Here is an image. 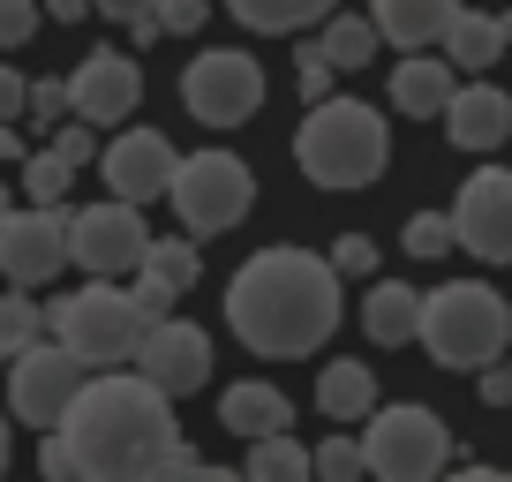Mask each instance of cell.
<instances>
[{
    "instance_id": "cell-4",
    "label": "cell",
    "mask_w": 512,
    "mask_h": 482,
    "mask_svg": "<svg viewBox=\"0 0 512 482\" xmlns=\"http://www.w3.org/2000/svg\"><path fill=\"white\" fill-rule=\"evenodd\" d=\"M151 324H159V309H151L136 287H113V279H91V287L46 302V332L61 339V347H76L91 370H106V362H136V347H144Z\"/></svg>"
},
{
    "instance_id": "cell-15",
    "label": "cell",
    "mask_w": 512,
    "mask_h": 482,
    "mask_svg": "<svg viewBox=\"0 0 512 482\" xmlns=\"http://www.w3.org/2000/svg\"><path fill=\"white\" fill-rule=\"evenodd\" d=\"M136 370L151 377L159 392H196V385H211V339L196 332V324H174V317H159L144 332V347H136Z\"/></svg>"
},
{
    "instance_id": "cell-29",
    "label": "cell",
    "mask_w": 512,
    "mask_h": 482,
    "mask_svg": "<svg viewBox=\"0 0 512 482\" xmlns=\"http://www.w3.org/2000/svg\"><path fill=\"white\" fill-rule=\"evenodd\" d=\"M407 257H445V249H460V234H452V211H415L400 234Z\"/></svg>"
},
{
    "instance_id": "cell-41",
    "label": "cell",
    "mask_w": 512,
    "mask_h": 482,
    "mask_svg": "<svg viewBox=\"0 0 512 482\" xmlns=\"http://www.w3.org/2000/svg\"><path fill=\"white\" fill-rule=\"evenodd\" d=\"M46 16L53 23H83V16H98V8H91V0H46Z\"/></svg>"
},
{
    "instance_id": "cell-13",
    "label": "cell",
    "mask_w": 512,
    "mask_h": 482,
    "mask_svg": "<svg viewBox=\"0 0 512 482\" xmlns=\"http://www.w3.org/2000/svg\"><path fill=\"white\" fill-rule=\"evenodd\" d=\"M136 98H144V61L121 46H98L76 61V76H68V106H76V121H91V129H106V121H128L136 113Z\"/></svg>"
},
{
    "instance_id": "cell-6",
    "label": "cell",
    "mask_w": 512,
    "mask_h": 482,
    "mask_svg": "<svg viewBox=\"0 0 512 482\" xmlns=\"http://www.w3.org/2000/svg\"><path fill=\"white\" fill-rule=\"evenodd\" d=\"M166 204H174L181 234L211 241V234H226V226L249 219V204H256V174L234 159V151H196V159H181V166H174V181H166Z\"/></svg>"
},
{
    "instance_id": "cell-10",
    "label": "cell",
    "mask_w": 512,
    "mask_h": 482,
    "mask_svg": "<svg viewBox=\"0 0 512 482\" xmlns=\"http://www.w3.org/2000/svg\"><path fill=\"white\" fill-rule=\"evenodd\" d=\"M144 249H151V226H144V204H128V196H106V204H91V211L68 219V257H76L91 279L136 272Z\"/></svg>"
},
{
    "instance_id": "cell-44",
    "label": "cell",
    "mask_w": 512,
    "mask_h": 482,
    "mask_svg": "<svg viewBox=\"0 0 512 482\" xmlns=\"http://www.w3.org/2000/svg\"><path fill=\"white\" fill-rule=\"evenodd\" d=\"M0 467H8V415H0Z\"/></svg>"
},
{
    "instance_id": "cell-12",
    "label": "cell",
    "mask_w": 512,
    "mask_h": 482,
    "mask_svg": "<svg viewBox=\"0 0 512 482\" xmlns=\"http://www.w3.org/2000/svg\"><path fill=\"white\" fill-rule=\"evenodd\" d=\"M452 234H460V249H475L482 264H512V166L467 174L460 204H452Z\"/></svg>"
},
{
    "instance_id": "cell-35",
    "label": "cell",
    "mask_w": 512,
    "mask_h": 482,
    "mask_svg": "<svg viewBox=\"0 0 512 482\" xmlns=\"http://www.w3.org/2000/svg\"><path fill=\"white\" fill-rule=\"evenodd\" d=\"M38 467H46L53 482H83V460H76V445H68L61 430H46V445H38Z\"/></svg>"
},
{
    "instance_id": "cell-8",
    "label": "cell",
    "mask_w": 512,
    "mask_h": 482,
    "mask_svg": "<svg viewBox=\"0 0 512 482\" xmlns=\"http://www.w3.org/2000/svg\"><path fill=\"white\" fill-rule=\"evenodd\" d=\"M0 377H8V407H16V422H31V430H61V415L76 407V392L91 385V362L46 332L38 347H23Z\"/></svg>"
},
{
    "instance_id": "cell-20",
    "label": "cell",
    "mask_w": 512,
    "mask_h": 482,
    "mask_svg": "<svg viewBox=\"0 0 512 482\" xmlns=\"http://www.w3.org/2000/svg\"><path fill=\"white\" fill-rule=\"evenodd\" d=\"M505 46H512V16H482V8H460V16L445 23V38H437V53H445L460 76H482Z\"/></svg>"
},
{
    "instance_id": "cell-39",
    "label": "cell",
    "mask_w": 512,
    "mask_h": 482,
    "mask_svg": "<svg viewBox=\"0 0 512 482\" xmlns=\"http://www.w3.org/2000/svg\"><path fill=\"white\" fill-rule=\"evenodd\" d=\"M475 392H482V407H505V400H512V370L482 362V370H475Z\"/></svg>"
},
{
    "instance_id": "cell-19",
    "label": "cell",
    "mask_w": 512,
    "mask_h": 482,
    "mask_svg": "<svg viewBox=\"0 0 512 482\" xmlns=\"http://www.w3.org/2000/svg\"><path fill=\"white\" fill-rule=\"evenodd\" d=\"M452 16H460V0H369V23H377V38H384V46H400V53L437 46Z\"/></svg>"
},
{
    "instance_id": "cell-28",
    "label": "cell",
    "mask_w": 512,
    "mask_h": 482,
    "mask_svg": "<svg viewBox=\"0 0 512 482\" xmlns=\"http://www.w3.org/2000/svg\"><path fill=\"white\" fill-rule=\"evenodd\" d=\"M68 181H76V166H68L53 144L46 151H23V196H31V204H61Z\"/></svg>"
},
{
    "instance_id": "cell-1",
    "label": "cell",
    "mask_w": 512,
    "mask_h": 482,
    "mask_svg": "<svg viewBox=\"0 0 512 482\" xmlns=\"http://www.w3.org/2000/svg\"><path fill=\"white\" fill-rule=\"evenodd\" d=\"M339 264L317 249H256L234 279H226V324L249 354H317L339 332Z\"/></svg>"
},
{
    "instance_id": "cell-38",
    "label": "cell",
    "mask_w": 512,
    "mask_h": 482,
    "mask_svg": "<svg viewBox=\"0 0 512 482\" xmlns=\"http://www.w3.org/2000/svg\"><path fill=\"white\" fill-rule=\"evenodd\" d=\"M23 106H31V83L16 76V61H0V121H23Z\"/></svg>"
},
{
    "instance_id": "cell-3",
    "label": "cell",
    "mask_w": 512,
    "mask_h": 482,
    "mask_svg": "<svg viewBox=\"0 0 512 482\" xmlns=\"http://www.w3.org/2000/svg\"><path fill=\"white\" fill-rule=\"evenodd\" d=\"M294 166L317 189H369L392 166V129L362 98H317L294 129Z\"/></svg>"
},
{
    "instance_id": "cell-5",
    "label": "cell",
    "mask_w": 512,
    "mask_h": 482,
    "mask_svg": "<svg viewBox=\"0 0 512 482\" xmlns=\"http://www.w3.org/2000/svg\"><path fill=\"white\" fill-rule=\"evenodd\" d=\"M422 347H430L437 370H482V362H497L512 339V309L497 287H482V279H452V287L422 294Z\"/></svg>"
},
{
    "instance_id": "cell-34",
    "label": "cell",
    "mask_w": 512,
    "mask_h": 482,
    "mask_svg": "<svg viewBox=\"0 0 512 482\" xmlns=\"http://www.w3.org/2000/svg\"><path fill=\"white\" fill-rule=\"evenodd\" d=\"M332 76H339V68L324 61L317 46H309V53H302V68H294V91H302V106H317V98H332Z\"/></svg>"
},
{
    "instance_id": "cell-30",
    "label": "cell",
    "mask_w": 512,
    "mask_h": 482,
    "mask_svg": "<svg viewBox=\"0 0 512 482\" xmlns=\"http://www.w3.org/2000/svg\"><path fill=\"white\" fill-rule=\"evenodd\" d=\"M309 475H324V482H354V475H369V467H362V437H324V445L309 452Z\"/></svg>"
},
{
    "instance_id": "cell-7",
    "label": "cell",
    "mask_w": 512,
    "mask_h": 482,
    "mask_svg": "<svg viewBox=\"0 0 512 482\" xmlns=\"http://www.w3.org/2000/svg\"><path fill=\"white\" fill-rule=\"evenodd\" d=\"M452 460V430L445 415L400 400V407H369V430H362V467L384 482H430L437 467Z\"/></svg>"
},
{
    "instance_id": "cell-40",
    "label": "cell",
    "mask_w": 512,
    "mask_h": 482,
    "mask_svg": "<svg viewBox=\"0 0 512 482\" xmlns=\"http://www.w3.org/2000/svg\"><path fill=\"white\" fill-rule=\"evenodd\" d=\"M91 8H98V16H113V23H136L151 0H91Z\"/></svg>"
},
{
    "instance_id": "cell-22",
    "label": "cell",
    "mask_w": 512,
    "mask_h": 482,
    "mask_svg": "<svg viewBox=\"0 0 512 482\" xmlns=\"http://www.w3.org/2000/svg\"><path fill=\"white\" fill-rule=\"evenodd\" d=\"M362 332L377 339V347H407V339L422 332V294L407 287V279H377V287L362 294Z\"/></svg>"
},
{
    "instance_id": "cell-11",
    "label": "cell",
    "mask_w": 512,
    "mask_h": 482,
    "mask_svg": "<svg viewBox=\"0 0 512 482\" xmlns=\"http://www.w3.org/2000/svg\"><path fill=\"white\" fill-rule=\"evenodd\" d=\"M68 211L61 204H31V211H8L0 219V279L8 287H46V279L68 272Z\"/></svg>"
},
{
    "instance_id": "cell-32",
    "label": "cell",
    "mask_w": 512,
    "mask_h": 482,
    "mask_svg": "<svg viewBox=\"0 0 512 482\" xmlns=\"http://www.w3.org/2000/svg\"><path fill=\"white\" fill-rule=\"evenodd\" d=\"M68 113H76V106H68V83H31V106H23V121H31V129L53 136Z\"/></svg>"
},
{
    "instance_id": "cell-16",
    "label": "cell",
    "mask_w": 512,
    "mask_h": 482,
    "mask_svg": "<svg viewBox=\"0 0 512 482\" xmlns=\"http://www.w3.org/2000/svg\"><path fill=\"white\" fill-rule=\"evenodd\" d=\"M445 136L460 151H497L512 136V91H497V83H460L445 106Z\"/></svg>"
},
{
    "instance_id": "cell-18",
    "label": "cell",
    "mask_w": 512,
    "mask_h": 482,
    "mask_svg": "<svg viewBox=\"0 0 512 482\" xmlns=\"http://www.w3.org/2000/svg\"><path fill=\"white\" fill-rule=\"evenodd\" d=\"M452 91H460V68H452L445 53L430 61V46H415L400 68H392V106H400V113H415V121H445Z\"/></svg>"
},
{
    "instance_id": "cell-27",
    "label": "cell",
    "mask_w": 512,
    "mask_h": 482,
    "mask_svg": "<svg viewBox=\"0 0 512 482\" xmlns=\"http://www.w3.org/2000/svg\"><path fill=\"white\" fill-rule=\"evenodd\" d=\"M38 339H46V309L23 302V287H16L8 302H0V370H8L23 347H38Z\"/></svg>"
},
{
    "instance_id": "cell-42",
    "label": "cell",
    "mask_w": 512,
    "mask_h": 482,
    "mask_svg": "<svg viewBox=\"0 0 512 482\" xmlns=\"http://www.w3.org/2000/svg\"><path fill=\"white\" fill-rule=\"evenodd\" d=\"M16 129H23V121H0V166H8V159L23 166V136H16Z\"/></svg>"
},
{
    "instance_id": "cell-23",
    "label": "cell",
    "mask_w": 512,
    "mask_h": 482,
    "mask_svg": "<svg viewBox=\"0 0 512 482\" xmlns=\"http://www.w3.org/2000/svg\"><path fill=\"white\" fill-rule=\"evenodd\" d=\"M369 407H377V370L369 362H324L317 370V415L369 422Z\"/></svg>"
},
{
    "instance_id": "cell-9",
    "label": "cell",
    "mask_w": 512,
    "mask_h": 482,
    "mask_svg": "<svg viewBox=\"0 0 512 482\" xmlns=\"http://www.w3.org/2000/svg\"><path fill=\"white\" fill-rule=\"evenodd\" d=\"M181 106H189L196 121H211V129H241V121L264 106V68H256L249 53H234V46H211V53H196V61L181 68Z\"/></svg>"
},
{
    "instance_id": "cell-24",
    "label": "cell",
    "mask_w": 512,
    "mask_h": 482,
    "mask_svg": "<svg viewBox=\"0 0 512 482\" xmlns=\"http://www.w3.org/2000/svg\"><path fill=\"white\" fill-rule=\"evenodd\" d=\"M226 8H234V23L256 31V38H287V31H309V23L332 16V0H226Z\"/></svg>"
},
{
    "instance_id": "cell-43",
    "label": "cell",
    "mask_w": 512,
    "mask_h": 482,
    "mask_svg": "<svg viewBox=\"0 0 512 482\" xmlns=\"http://www.w3.org/2000/svg\"><path fill=\"white\" fill-rule=\"evenodd\" d=\"M8 211H16V189H8V181H0V219H8Z\"/></svg>"
},
{
    "instance_id": "cell-37",
    "label": "cell",
    "mask_w": 512,
    "mask_h": 482,
    "mask_svg": "<svg viewBox=\"0 0 512 482\" xmlns=\"http://www.w3.org/2000/svg\"><path fill=\"white\" fill-rule=\"evenodd\" d=\"M204 16H211V0H159V23H166V38H189V31H204Z\"/></svg>"
},
{
    "instance_id": "cell-21",
    "label": "cell",
    "mask_w": 512,
    "mask_h": 482,
    "mask_svg": "<svg viewBox=\"0 0 512 482\" xmlns=\"http://www.w3.org/2000/svg\"><path fill=\"white\" fill-rule=\"evenodd\" d=\"M219 422L241 437V445H256V437H272V430H287L294 422V400L279 385H226V400H219Z\"/></svg>"
},
{
    "instance_id": "cell-36",
    "label": "cell",
    "mask_w": 512,
    "mask_h": 482,
    "mask_svg": "<svg viewBox=\"0 0 512 482\" xmlns=\"http://www.w3.org/2000/svg\"><path fill=\"white\" fill-rule=\"evenodd\" d=\"M53 151H61L68 166H91V159H98V144H91V121H76V113H68L61 129H53Z\"/></svg>"
},
{
    "instance_id": "cell-31",
    "label": "cell",
    "mask_w": 512,
    "mask_h": 482,
    "mask_svg": "<svg viewBox=\"0 0 512 482\" xmlns=\"http://www.w3.org/2000/svg\"><path fill=\"white\" fill-rule=\"evenodd\" d=\"M38 23H46V8H38V0H0V53L31 46Z\"/></svg>"
},
{
    "instance_id": "cell-17",
    "label": "cell",
    "mask_w": 512,
    "mask_h": 482,
    "mask_svg": "<svg viewBox=\"0 0 512 482\" xmlns=\"http://www.w3.org/2000/svg\"><path fill=\"white\" fill-rule=\"evenodd\" d=\"M196 272H204V249H196V234H181V241H159L151 234V249H144V264H136V294H144L151 309H174L181 294L196 287Z\"/></svg>"
},
{
    "instance_id": "cell-26",
    "label": "cell",
    "mask_w": 512,
    "mask_h": 482,
    "mask_svg": "<svg viewBox=\"0 0 512 482\" xmlns=\"http://www.w3.org/2000/svg\"><path fill=\"white\" fill-rule=\"evenodd\" d=\"M317 53L332 68H369V61H377V23H369V16H324Z\"/></svg>"
},
{
    "instance_id": "cell-2",
    "label": "cell",
    "mask_w": 512,
    "mask_h": 482,
    "mask_svg": "<svg viewBox=\"0 0 512 482\" xmlns=\"http://www.w3.org/2000/svg\"><path fill=\"white\" fill-rule=\"evenodd\" d=\"M61 437L76 445L83 482H151L159 460L181 445L174 430V392H159L144 370L136 377H91L76 407L61 415Z\"/></svg>"
},
{
    "instance_id": "cell-33",
    "label": "cell",
    "mask_w": 512,
    "mask_h": 482,
    "mask_svg": "<svg viewBox=\"0 0 512 482\" xmlns=\"http://www.w3.org/2000/svg\"><path fill=\"white\" fill-rule=\"evenodd\" d=\"M332 264H339V279H369V272H377V241H369V234H339Z\"/></svg>"
},
{
    "instance_id": "cell-25",
    "label": "cell",
    "mask_w": 512,
    "mask_h": 482,
    "mask_svg": "<svg viewBox=\"0 0 512 482\" xmlns=\"http://www.w3.org/2000/svg\"><path fill=\"white\" fill-rule=\"evenodd\" d=\"M241 475H249V482H309V445H294L287 430L256 437L249 460H241Z\"/></svg>"
},
{
    "instance_id": "cell-14",
    "label": "cell",
    "mask_w": 512,
    "mask_h": 482,
    "mask_svg": "<svg viewBox=\"0 0 512 482\" xmlns=\"http://www.w3.org/2000/svg\"><path fill=\"white\" fill-rule=\"evenodd\" d=\"M174 166H181V151L166 144L159 129H121L113 144H98V174H106V196H128V204H151V196H166Z\"/></svg>"
}]
</instances>
